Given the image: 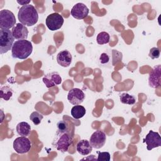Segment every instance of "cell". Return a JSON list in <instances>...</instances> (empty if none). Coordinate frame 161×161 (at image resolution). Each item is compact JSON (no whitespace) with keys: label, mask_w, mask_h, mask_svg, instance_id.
I'll list each match as a JSON object with an SVG mask.
<instances>
[{"label":"cell","mask_w":161,"mask_h":161,"mask_svg":"<svg viewBox=\"0 0 161 161\" xmlns=\"http://www.w3.org/2000/svg\"><path fill=\"white\" fill-rule=\"evenodd\" d=\"M18 18L19 22L26 26H33L38 20V11L33 5L23 6L19 9Z\"/></svg>","instance_id":"cell-1"},{"label":"cell","mask_w":161,"mask_h":161,"mask_svg":"<svg viewBox=\"0 0 161 161\" xmlns=\"http://www.w3.org/2000/svg\"><path fill=\"white\" fill-rule=\"evenodd\" d=\"M33 46L31 42L26 40L16 41L11 48L12 57L15 58L24 60L32 53Z\"/></svg>","instance_id":"cell-2"},{"label":"cell","mask_w":161,"mask_h":161,"mask_svg":"<svg viewBox=\"0 0 161 161\" xmlns=\"http://www.w3.org/2000/svg\"><path fill=\"white\" fill-rule=\"evenodd\" d=\"M71 143L72 138L67 132H60L58 131L52 142L53 147L57 150L63 153L67 152Z\"/></svg>","instance_id":"cell-3"},{"label":"cell","mask_w":161,"mask_h":161,"mask_svg":"<svg viewBox=\"0 0 161 161\" xmlns=\"http://www.w3.org/2000/svg\"><path fill=\"white\" fill-rule=\"evenodd\" d=\"M14 40L11 31L9 29H0V53H7L12 48Z\"/></svg>","instance_id":"cell-4"},{"label":"cell","mask_w":161,"mask_h":161,"mask_svg":"<svg viewBox=\"0 0 161 161\" xmlns=\"http://www.w3.org/2000/svg\"><path fill=\"white\" fill-rule=\"evenodd\" d=\"M16 18L14 14L8 9H3L0 11V28L9 29L15 26Z\"/></svg>","instance_id":"cell-5"},{"label":"cell","mask_w":161,"mask_h":161,"mask_svg":"<svg viewBox=\"0 0 161 161\" xmlns=\"http://www.w3.org/2000/svg\"><path fill=\"white\" fill-rule=\"evenodd\" d=\"M64 22V18L57 13L50 14L45 20L47 28L51 31H55L60 29L62 26Z\"/></svg>","instance_id":"cell-6"},{"label":"cell","mask_w":161,"mask_h":161,"mask_svg":"<svg viewBox=\"0 0 161 161\" xmlns=\"http://www.w3.org/2000/svg\"><path fill=\"white\" fill-rule=\"evenodd\" d=\"M13 148L19 154H23L28 152L31 145L30 140L26 136H19L16 138L13 142Z\"/></svg>","instance_id":"cell-7"},{"label":"cell","mask_w":161,"mask_h":161,"mask_svg":"<svg viewBox=\"0 0 161 161\" xmlns=\"http://www.w3.org/2000/svg\"><path fill=\"white\" fill-rule=\"evenodd\" d=\"M143 142L147 144L148 150H151L154 148L161 146V137L158 132L150 130L149 133L146 135Z\"/></svg>","instance_id":"cell-8"},{"label":"cell","mask_w":161,"mask_h":161,"mask_svg":"<svg viewBox=\"0 0 161 161\" xmlns=\"http://www.w3.org/2000/svg\"><path fill=\"white\" fill-rule=\"evenodd\" d=\"M106 140V133L102 130H97L94 132L90 137L89 142L94 148L99 149L102 148Z\"/></svg>","instance_id":"cell-9"},{"label":"cell","mask_w":161,"mask_h":161,"mask_svg":"<svg viewBox=\"0 0 161 161\" xmlns=\"http://www.w3.org/2000/svg\"><path fill=\"white\" fill-rule=\"evenodd\" d=\"M89 12L88 8L84 3H78L72 8L70 14L75 19H83L88 16Z\"/></svg>","instance_id":"cell-10"},{"label":"cell","mask_w":161,"mask_h":161,"mask_svg":"<svg viewBox=\"0 0 161 161\" xmlns=\"http://www.w3.org/2000/svg\"><path fill=\"white\" fill-rule=\"evenodd\" d=\"M85 94L84 92L79 88H73L69 91L67 95V99L73 105L80 104L84 100Z\"/></svg>","instance_id":"cell-11"},{"label":"cell","mask_w":161,"mask_h":161,"mask_svg":"<svg viewBox=\"0 0 161 161\" xmlns=\"http://www.w3.org/2000/svg\"><path fill=\"white\" fill-rule=\"evenodd\" d=\"M161 65H156L151 71L148 77V84L152 88H157L160 86L161 80Z\"/></svg>","instance_id":"cell-12"},{"label":"cell","mask_w":161,"mask_h":161,"mask_svg":"<svg viewBox=\"0 0 161 161\" xmlns=\"http://www.w3.org/2000/svg\"><path fill=\"white\" fill-rule=\"evenodd\" d=\"M42 80L47 88L53 87L60 84L62 82V78L57 72H53L46 74L43 77Z\"/></svg>","instance_id":"cell-13"},{"label":"cell","mask_w":161,"mask_h":161,"mask_svg":"<svg viewBox=\"0 0 161 161\" xmlns=\"http://www.w3.org/2000/svg\"><path fill=\"white\" fill-rule=\"evenodd\" d=\"M13 37L18 40H26L28 35V30L26 26L23 25L21 23H17L11 30Z\"/></svg>","instance_id":"cell-14"},{"label":"cell","mask_w":161,"mask_h":161,"mask_svg":"<svg viewBox=\"0 0 161 161\" xmlns=\"http://www.w3.org/2000/svg\"><path fill=\"white\" fill-rule=\"evenodd\" d=\"M72 60L70 52L67 50L60 51L57 55V62L62 67H69Z\"/></svg>","instance_id":"cell-15"},{"label":"cell","mask_w":161,"mask_h":161,"mask_svg":"<svg viewBox=\"0 0 161 161\" xmlns=\"http://www.w3.org/2000/svg\"><path fill=\"white\" fill-rule=\"evenodd\" d=\"M76 149L77 152L80 155H87L92 152V147L91 146L89 141L87 140H81L77 143Z\"/></svg>","instance_id":"cell-16"},{"label":"cell","mask_w":161,"mask_h":161,"mask_svg":"<svg viewBox=\"0 0 161 161\" xmlns=\"http://www.w3.org/2000/svg\"><path fill=\"white\" fill-rule=\"evenodd\" d=\"M16 132L17 133L22 136H28L30 135L31 132L30 125L25 121H22L19 123L16 126Z\"/></svg>","instance_id":"cell-17"},{"label":"cell","mask_w":161,"mask_h":161,"mask_svg":"<svg viewBox=\"0 0 161 161\" xmlns=\"http://www.w3.org/2000/svg\"><path fill=\"white\" fill-rule=\"evenodd\" d=\"M86 113V110L85 108L80 104L74 106L70 111L71 115L75 119H80L82 118Z\"/></svg>","instance_id":"cell-18"},{"label":"cell","mask_w":161,"mask_h":161,"mask_svg":"<svg viewBox=\"0 0 161 161\" xmlns=\"http://www.w3.org/2000/svg\"><path fill=\"white\" fill-rule=\"evenodd\" d=\"M119 100L121 103L132 105L136 102V98L134 96L130 95L128 93L124 92L119 96Z\"/></svg>","instance_id":"cell-19"},{"label":"cell","mask_w":161,"mask_h":161,"mask_svg":"<svg viewBox=\"0 0 161 161\" xmlns=\"http://www.w3.org/2000/svg\"><path fill=\"white\" fill-rule=\"evenodd\" d=\"M1 95L0 97L1 99H3L5 101H8L13 96V90L8 86H4L1 87L0 89Z\"/></svg>","instance_id":"cell-20"},{"label":"cell","mask_w":161,"mask_h":161,"mask_svg":"<svg viewBox=\"0 0 161 161\" xmlns=\"http://www.w3.org/2000/svg\"><path fill=\"white\" fill-rule=\"evenodd\" d=\"M110 36L106 31H101L97 35L96 42L99 45H104L109 42Z\"/></svg>","instance_id":"cell-21"},{"label":"cell","mask_w":161,"mask_h":161,"mask_svg":"<svg viewBox=\"0 0 161 161\" xmlns=\"http://www.w3.org/2000/svg\"><path fill=\"white\" fill-rule=\"evenodd\" d=\"M43 118V116L37 111L32 112L30 116V119L35 125H38L41 123Z\"/></svg>","instance_id":"cell-22"},{"label":"cell","mask_w":161,"mask_h":161,"mask_svg":"<svg viewBox=\"0 0 161 161\" xmlns=\"http://www.w3.org/2000/svg\"><path fill=\"white\" fill-rule=\"evenodd\" d=\"M110 57L107 52L102 53L99 58V62L101 65L106 67L110 64Z\"/></svg>","instance_id":"cell-23"},{"label":"cell","mask_w":161,"mask_h":161,"mask_svg":"<svg viewBox=\"0 0 161 161\" xmlns=\"http://www.w3.org/2000/svg\"><path fill=\"white\" fill-rule=\"evenodd\" d=\"M122 53L116 50H112V65H115L118 62L121 61Z\"/></svg>","instance_id":"cell-24"},{"label":"cell","mask_w":161,"mask_h":161,"mask_svg":"<svg viewBox=\"0 0 161 161\" xmlns=\"http://www.w3.org/2000/svg\"><path fill=\"white\" fill-rule=\"evenodd\" d=\"M111 158L110 153L108 152H99L97 160L98 161H109Z\"/></svg>","instance_id":"cell-25"},{"label":"cell","mask_w":161,"mask_h":161,"mask_svg":"<svg viewBox=\"0 0 161 161\" xmlns=\"http://www.w3.org/2000/svg\"><path fill=\"white\" fill-rule=\"evenodd\" d=\"M160 52L159 48L157 47H153L150 50L148 55L152 59H155L158 58L160 57Z\"/></svg>","instance_id":"cell-26"},{"label":"cell","mask_w":161,"mask_h":161,"mask_svg":"<svg viewBox=\"0 0 161 161\" xmlns=\"http://www.w3.org/2000/svg\"><path fill=\"white\" fill-rule=\"evenodd\" d=\"M57 130L60 132H67L68 130V125L67 122L62 120L57 123Z\"/></svg>","instance_id":"cell-27"},{"label":"cell","mask_w":161,"mask_h":161,"mask_svg":"<svg viewBox=\"0 0 161 161\" xmlns=\"http://www.w3.org/2000/svg\"><path fill=\"white\" fill-rule=\"evenodd\" d=\"M16 2L21 4V5H23V6H25V5H26V4H29V3L31 2L30 0H28V1H25V0H21V1H16Z\"/></svg>","instance_id":"cell-28"}]
</instances>
